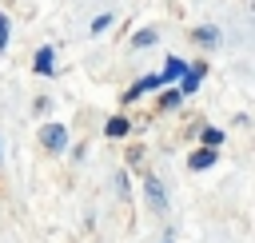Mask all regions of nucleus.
I'll use <instances>...</instances> for the list:
<instances>
[{
	"instance_id": "nucleus-1",
	"label": "nucleus",
	"mask_w": 255,
	"mask_h": 243,
	"mask_svg": "<svg viewBox=\"0 0 255 243\" xmlns=\"http://www.w3.org/2000/svg\"><path fill=\"white\" fill-rule=\"evenodd\" d=\"M40 143H44L48 151H64V147H68V127H64V123H44Z\"/></svg>"
},
{
	"instance_id": "nucleus-2",
	"label": "nucleus",
	"mask_w": 255,
	"mask_h": 243,
	"mask_svg": "<svg viewBox=\"0 0 255 243\" xmlns=\"http://www.w3.org/2000/svg\"><path fill=\"white\" fill-rule=\"evenodd\" d=\"M199 76H203V68H183V84H179V96H191V92L199 88Z\"/></svg>"
},
{
	"instance_id": "nucleus-3",
	"label": "nucleus",
	"mask_w": 255,
	"mask_h": 243,
	"mask_svg": "<svg viewBox=\"0 0 255 243\" xmlns=\"http://www.w3.org/2000/svg\"><path fill=\"white\" fill-rule=\"evenodd\" d=\"M183 68H187L183 60H167V68H163L155 80H159V84H167V80H179V76H183Z\"/></svg>"
},
{
	"instance_id": "nucleus-4",
	"label": "nucleus",
	"mask_w": 255,
	"mask_h": 243,
	"mask_svg": "<svg viewBox=\"0 0 255 243\" xmlns=\"http://www.w3.org/2000/svg\"><path fill=\"white\" fill-rule=\"evenodd\" d=\"M36 72H40V76H52V72H56V68H52V48H40V52H36Z\"/></svg>"
},
{
	"instance_id": "nucleus-5",
	"label": "nucleus",
	"mask_w": 255,
	"mask_h": 243,
	"mask_svg": "<svg viewBox=\"0 0 255 243\" xmlns=\"http://www.w3.org/2000/svg\"><path fill=\"white\" fill-rule=\"evenodd\" d=\"M147 88H159V80H155V76H143V80H139V84H131L124 96H128V100H135V96H143Z\"/></svg>"
},
{
	"instance_id": "nucleus-6",
	"label": "nucleus",
	"mask_w": 255,
	"mask_h": 243,
	"mask_svg": "<svg viewBox=\"0 0 255 243\" xmlns=\"http://www.w3.org/2000/svg\"><path fill=\"white\" fill-rule=\"evenodd\" d=\"M211 163H215V147H199V151L191 155V167H195V171H199V167H211Z\"/></svg>"
},
{
	"instance_id": "nucleus-7",
	"label": "nucleus",
	"mask_w": 255,
	"mask_h": 243,
	"mask_svg": "<svg viewBox=\"0 0 255 243\" xmlns=\"http://www.w3.org/2000/svg\"><path fill=\"white\" fill-rule=\"evenodd\" d=\"M147 195H151V203H155V207H167V195H163L159 179H147Z\"/></svg>"
},
{
	"instance_id": "nucleus-8",
	"label": "nucleus",
	"mask_w": 255,
	"mask_h": 243,
	"mask_svg": "<svg viewBox=\"0 0 255 243\" xmlns=\"http://www.w3.org/2000/svg\"><path fill=\"white\" fill-rule=\"evenodd\" d=\"M155 36H159L155 28H143V32H135V40H131V44H135V48H147V44H155Z\"/></svg>"
},
{
	"instance_id": "nucleus-9",
	"label": "nucleus",
	"mask_w": 255,
	"mask_h": 243,
	"mask_svg": "<svg viewBox=\"0 0 255 243\" xmlns=\"http://www.w3.org/2000/svg\"><path fill=\"white\" fill-rule=\"evenodd\" d=\"M191 36H195L199 44H215V40H219V32H215V28H195Z\"/></svg>"
},
{
	"instance_id": "nucleus-10",
	"label": "nucleus",
	"mask_w": 255,
	"mask_h": 243,
	"mask_svg": "<svg viewBox=\"0 0 255 243\" xmlns=\"http://www.w3.org/2000/svg\"><path fill=\"white\" fill-rule=\"evenodd\" d=\"M124 131H128V120H124V116H116V120L108 123V135H124Z\"/></svg>"
},
{
	"instance_id": "nucleus-11",
	"label": "nucleus",
	"mask_w": 255,
	"mask_h": 243,
	"mask_svg": "<svg viewBox=\"0 0 255 243\" xmlns=\"http://www.w3.org/2000/svg\"><path fill=\"white\" fill-rule=\"evenodd\" d=\"M203 143H207V147L223 143V131H219V127H207V131H203Z\"/></svg>"
},
{
	"instance_id": "nucleus-12",
	"label": "nucleus",
	"mask_w": 255,
	"mask_h": 243,
	"mask_svg": "<svg viewBox=\"0 0 255 243\" xmlns=\"http://www.w3.org/2000/svg\"><path fill=\"white\" fill-rule=\"evenodd\" d=\"M4 48H8V16L0 12V52H4Z\"/></svg>"
},
{
	"instance_id": "nucleus-13",
	"label": "nucleus",
	"mask_w": 255,
	"mask_h": 243,
	"mask_svg": "<svg viewBox=\"0 0 255 243\" xmlns=\"http://www.w3.org/2000/svg\"><path fill=\"white\" fill-rule=\"evenodd\" d=\"M108 24H112V16L104 12V16H96V20H92V32H100V28H108Z\"/></svg>"
}]
</instances>
